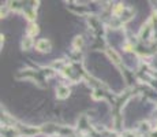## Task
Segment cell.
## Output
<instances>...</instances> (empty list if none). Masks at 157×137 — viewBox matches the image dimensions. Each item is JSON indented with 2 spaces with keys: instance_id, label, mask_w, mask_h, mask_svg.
<instances>
[{
  "instance_id": "1",
  "label": "cell",
  "mask_w": 157,
  "mask_h": 137,
  "mask_svg": "<svg viewBox=\"0 0 157 137\" xmlns=\"http://www.w3.org/2000/svg\"><path fill=\"white\" fill-rule=\"evenodd\" d=\"M48 47H49V43H48L47 40H41V41L37 44V48H38L40 51H45L47 48H48Z\"/></svg>"
}]
</instances>
